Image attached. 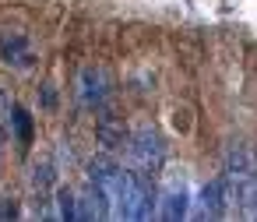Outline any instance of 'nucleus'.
<instances>
[{"label":"nucleus","mask_w":257,"mask_h":222,"mask_svg":"<svg viewBox=\"0 0 257 222\" xmlns=\"http://www.w3.org/2000/svg\"><path fill=\"white\" fill-rule=\"evenodd\" d=\"M81 102L99 109L106 102V74L99 67H85L81 71Z\"/></svg>","instance_id":"nucleus-5"},{"label":"nucleus","mask_w":257,"mask_h":222,"mask_svg":"<svg viewBox=\"0 0 257 222\" xmlns=\"http://www.w3.org/2000/svg\"><path fill=\"white\" fill-rule=\"evenodd\" d=\"M0 57H4L8 67H18V71L32 67V46H29V39L18 36V32H11V36L0 39Z\"/></svg>","instance_id":"nucleus-4"},{"label":"nucleus","mask_w":257,"mask_h":222,"mask_svg":"<svg viewBox=\"0 0 257 222\" xmlns=\"http://www.w3.org/2000/svg\"><path fill=\"white\" fill-rule=\"evenodd\" d=\"M15 127H18V141L32 145V117H29L25 106H15Z\"/></svg>","instance_id":"nucleus-6"},{"label":"nucleus","mask_w":257,"mask_h":222,"mask_svg":"<svg viewBox=\"0 0 257 222\" xmlns=\"http://www.w3.org/2000/svg\"><path fill=\"white\" fill-rule=\"evenodd\" d=\"M57 201H60V218H78V208H74V194L71 190H60Z\"/></svg>","instance_id":"nucleus-7"},{"label":"nucleus","mask_w":257,"mask_h":222,"mask_svg":"<svg viewBox=\"0 0 257 222\" xmlns=\"http://www.w3.org/2000/svg\"><path fill=\"white\" fill-rule=\"evenodd\" d=\"M225 211H229V190H225V180L215 176L197 194V215L201 218H222Z\"/></svg>","instance_id":"nucleus-2"},{"label":"nucleus","mask_w":257,"mask_h":222,"mask_svg":"<svg viewBox=\"0 0 257 222\" xmlns=\"http://www.w3.org/2000/svg\"><path fill=\"white\" fill-rule=\"evenodd\" d=\"M131 159L141 173H159L162 162H166V145L159 138V131L152 127H141L134 138H131Z\"/></svg>","instance_id":"nucleus-1"},{"label":"nucleus","mask_w":257,"mask_h":222,"mask_svg":"<svg viewBox=\"0 0 257 222\" xmlns=\"http://www.w3.org/2000/svg\"><path fill=\"white\" fill-rule=\"evenodd\" d=\"M187 208H190V194H187L183 176H180V180L169 176V183H166V190H162V208H159V215H162L166 222H180V218L187 215Z\"/></svg>","instance_id":"nucleus-3"}]
</instances>
